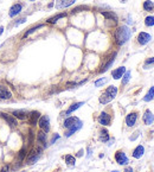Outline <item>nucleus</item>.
I'll return each instance as SVG.
<instances>
[{"mask_svg": "<svg viewBox=\"0 0 154 172\" xmlns=\"http://www.w3.org/2000/svg\"><path fill=\"white\" fill-rule=\"evenodd\" d=\"M114 38L116 44L121 47L123 44H126L128 42V39L130 38V29L126 25H122V26H119L114 32Z\"/></svg>", "mask_w": 154, "mask_h": 172, "instance_id": "f257e3e1", "label": "nucleus"}, {"mask_svg": "<svg viewBox=\"0 0 154 172\" xmlns=\"http://www.w3.org/2000/svg\"><path fill=\"white\" fill-rule=\"evenodd\" d=\"M42 147H34L31 150V152L27 154L26 157V164L27 165H32L34 164L38 159L40 158V154H42Z\"/></svg>", "mask_w": 154, "mask_h": 172, "instance_id": "f03ea898", "label": "nucleus"}, {"mask_svg": "<svg viewBox=\"0 0 154 172\" xmlns=\"http://www.w3.org/2000/svg\"><path fill=\"white\" fill-rule=\"evenodd\" d=\"M63 126H64V128L70 129V128H73V127L82 126V121H81L78 118H76V116H70V118H67V119L64 120Z\"/></svg>", "mask_w": 154, "mask_h": 172, "instance_id": "7ed1b4c3", "label": "nucleus"}, {"mask_svg": "<svg viewBox=\"0 0 154 172\" xmlns=\"http://www.w3.org/2000/svg\"><path fill=\"white\" fill-rule=\"evenodd\" d=\"M38 125H39V128L43 132H49L50 131V119H49V116L47 115L40 116L39 120H38Z\"/></svg>", "mask_w": 154, "mask_h": 172, "instance_id": "20e7f679", "label": "nucleus"}, {"mask_svg": "<svg viewBox=\"0 0 154 172\" xmlns=\"http://www.w3.org/2000/svg\"><path fill=\"white\" fill-rule=\"evenodd\" d=\"M0 116L6 121L7 125H10L11 127H17L18 126V121L13 115H10L8 113H0Z\"/></svg>", "mask_w": 154, "mask_h": 172, "instance_id": "39448f33", "label": "nucleus"}, {"mask_svg": "<svg viewBox=\"0 0 154 172\" xmlns=\"http://www.w3.org/2000/svg\"><path fill=\"white\" fill-rule=\"evenodd\" d=\"M115 160H116V163L119 164V165H126L128 164V158L127 156H126V153L123 152V151H116L115 153Z\"/></svg>", "mask_w": 154, "mask_h": 172, "instance_id": "423d86ee", "label": "nucleus"}, {"mask_svg": "<svg viewBox=\"0 0 154 172\" xmlns=\"http://www.w3.org/2000/svg\"><path fill=\"white\" fill-rule=\"evenodd\" d=\"M99 122L102 126H109L110 122H112V115L106 112V111H103L100 114V116H99Z\"/></svg>", "mask_w": 154, "mask_h": 172, "instance_id": "0eeeda50", "label": "nucleus"}, {"mask_svg": "<svg viewBox=\"0 0 154 172\" xmlns=\"http://www.w3.org/2000/svg\"><path fill=\"white\" fill-rule=\"evenodd\" d=\"M12 97V93L8 89V87L0 84V99L1 100H8Z\"/></svg>", "mask_w": 154, "mask_h": 172, "instance_id": "6e6552de", "label": "nucleus"}, {"mask_svg": "<svg viewBox=\"0 0 154 172\" xmlns=\"http://www.w3.org/2000/svg\"><path fill=\"white\" fill-rule=\"evenodd\" d=\"M138 112H130L126 116V124L128 127H133L136 124V120H138Z\"/></svg>", "mask_w": 154, "mask_h": 172, "instance_id": "1a4fd4ad", "label": "nucleus"}, {"mask_svg": "<svg viewBox=\"0 0 154 172\" xmlns=\"http://www.w3.org/2000/svg\"><path fill=\"white\" fill-rule=\"evenodd\" d=\"M40 118V113L38 111H33V112L30 113V115H29V122H30V125L31 126H36L37 125V122H38V120Z\"/></svg>", "mask_w": 154, "mask_h": 172, "instance_id": "9d476101", "label": "nucleus"}, {"mask_svg": "<svg viewBox=\"0 0 154 172\" xmlns=\"http://www.w3.org/2000/svg\"><path fill=\"white\" fill-rule=\"evenodd\" d=\"M151 39H152V37L147 32H140L139 36H138V42H139V44H141V45H146Z\"/></svg>", "mask_w": 154, "mask_h": 172, "instance_id": "9b49d317", "label": "nucleus"}, {"mask_svg": "<svg viewBox=\"0 0 154 172\" xmlns=\"http://www.w3.org/2000/svg\"><path fill=\"white\" fill-rule=\"evenodd\" d=\"M75 1L76 0H57V2H56V7L60 10V8H65V7H69L71 6V5H74Z\"/></svg>", "mask_w": 154, "mask_h": 172, "instance_id": "f8f14e48", "label": "nucleus"}, {"mask_svg": "<svg viewBox=\"0 0 154 172\" xmlns=\"http://www.w3.org/2000/svg\"><path fill=\"white\" fill-rule=\"evenodd\" d=\"M12 115H13L15 119L19 120H26L29 118V113L26 111H23V109H19V111H13L12 112Z\"/></svg>", "mask_w": 154, "mask_h": 172, "instance_id": "ddd939ff", "label": "nucleus"}, {"mask_svg": "<svg viewBox=\"0 0 154 172\" xmlns=\"http://www.w3.org/2000/svg\"><path fill=\"white\" fill-rule=\"evenodd\" d=\"M154 121V115L153 113L151 112L149 109H147L146 112H145V114H143V122H145V125H152Z\"/></svg>", "mask_w": 154, "mask_h": 172, "instance_id": "4468645a", "label": "nucleus"}, {"mask_svg": "<svg viewBox=\"0 0 154 172\" xmlns=\"http://www.w3.org/2000/svg\"><path fill=\"white\" fill-rule=\"evenodd\" d=\"M125 73H126V68H125V66H120V68L113 70L112 76H113V79H120L121 77L125 75Z\"/></svg>", "mask_w": 154, "mask_h": 172, "instance_id": "2eb2a0df", "label": "nucleus"}, {"mask_svg": "<svg viewBox=\"0 0 154 172\" xmlns=\"http://www.w3.org/2000/svg\"><path fill=\"white\" fill-rule=\"evenodd\" d=\"M21 10H23V5L21 4H14L13 6L11 7V10H10V17L11 18L15 17L17 14H19L21 12Z\"/></svg>", "mask_w": 154, "mask_h": 172, "instance_id": "dca6fc26", "label": "nucleus"}, {"mask_svg": "<svg viewBox=\"0 0 154 172\" xmlns=\"http://www.w3.org/2000/svg\"><path fill=\"white\" fill-rule=\"evenodd\" d=\"M115 56H116V53H113V55H112V57H110V58H109V60L102 66V68L100 69V73H104V71H107L108 69L112 66V64L115 62Z\"/></svg>", "mask_w": 154, "mask_h": 172, "instance_id": "f3484780", "label": "nucleus"}, {"mask_svg": "<svg viewBox=\"0 0 154 172\" xmlns=\"http://www.w3.org/2000/svg\"><path fill=\"white\" fill-rule=\"evenodd\" d=\"M37 141H38L39 144H42L44 147H46V133L43 132V131L40 129L39 132L37 133Z\"/></svg>", "mask_w": 154, "mask_h": 172, "instance_id": "a211bd4d", "label": "nucleus"}, {"mask_svg": "<svg viewBox=\"0 0 154 172\" xmlns=\"http://www.w3.org/2000/svg\"><path fill=\"white\" fill-rule=\"evenodd\" d=\"M143 153H145V148H143V146L139 145L136 148H135L134 151H133V157H134L135 159H139L143 156Z\"/></svg>", "mask_w": 154, "mask_h": 172, "instance_id": "6ab92c4d", "label": "nucleus"}, {"mask_svg": "<svg viewBox=\"0 0 154 172\" xmlns=\"http://www.w3.org/2000/svg\"><path fill=\"white\" fill-rule=\"evenodd\" d=\"M101 14H102V16H103L107 20H113L114 23L117 21V16H116L114 12H106V11H102Z\"/></svg>", "mask_w": 154, "mask_h": 172, "instance_id": "aec40b11", "label": "nucleus"}, {"mask_svg": "<svg viewBox=\"0 0 154 172\" xmlns=\"http://www.w3.org/2000/svg\"><path fill=\"white\" fill-rule=\"evenodd\" d=\"M104 93L108 94L112 99H114L115 96H116V94H117V88H116L115 86H109L107 89L104 90Z\"/></svg>", "mask_w": 154, "mask_h": 172, "instance_id": "412c9836", "label": "nucleus"}, {"mask_svg": "<svg viewBox=\"0 0 154 172\" xmlns=\"http://www.w3.org/2000/svg\"><path fill=\"white\" fill-rule=\"evenodd\" d=\"M64 17H67V13H58L56 14V16H54V17H51V18H49L47 19V23L49 24H55V23H57L59 19H62V18H64Z\"/></svg>", "mask_w": 154, "mask_h": 172, "instance_id": "4be33fe9", "label": "nucleus"}, {"mask_svg": "<svg viewBox=\"0 0 154 172\" xmlns=\"http://www.w3.org/2000/svg\"><path fill=\"white\" fill-rule=\"evenodd\" d=\"M100 140L103 143H107L109 140V132H108L106 128H102L100 131Z\"/></svg>", "mask_w": 154, "mask_h": 172, "instance_id": "5701e85b", "label": "nucleus"}, {"mask_svg": "<svg viewBox=\"0 0 154 172\" xmlns=\"http://www.w3.org/2000/svg\"><path fill=\"white\" fill-rule=\"evenodd\" d=\"M143 10H145V11H148V12L154 11V2L153 1H151V0H146V1L143 2Z\"/></svg>", "mask_w": 154, "mask_h": 172, "instance_id": "b1692460", "label": "nucleus"}, {"mask_svg": "<svg viewBox=\"0 0 154 172\" xmlns=\"http://www.w3.org/2000/svg\"><path fill=\"white\" fill-rule=\"evenodd\" d=\"M64 160H65L67 165H69V166H74L75 163H76V158H75L74 156H71V154H67V156L64 157Z\"/></svg>", "mask_w": 154, "mask_h": 172, "instance_id": "393cba45", "label": "nucleus"}, {"mask_svg": "<svg viewBox=\"0 0 154 172\" xmlns=\"http://www.w3.org/2000/svg\"><path fill=\"white\" fill-rule=\"evenodd\" d=\"M83 105H84V102H76V103H74V105H71V106H70V108L68 109L65 114H67V115H69L70 113H73L74 111L78 109V108H80L81 106H83Z\"/></svg>", "mask_w": 154, "mask_h": 172, "instance_id": "a878e982", "label": "nucleus"}, {"mask_svg": "<svg viewBox=\"0 0 154 172\" xmlns=\"http://www.w3.org/2000/svg\"><path fill=\"white\" fill-rule=\"evenodd\" d=\"M26 157H27V150L25 147H23L19 152H18V160L19 161H24V159L26 158Z\"/></svg>", "mask_w": 154, "mask_h": 172, "instance_id": "bb28decb", "label": "nucleus"}, {"mask_svg": "<svg viewBox=\"0 0 154 172\" xmlns=\"http://www.w3.org/2000/svg\"><path fill=\"white\" fill-rule=\"evenodd\" d=\"M112 97L108 95V94H106V93H103L102 95L100 96V102L101 103H103V105H106V103H109L110 101H112Z\"/></svg>", "mask_w": 154, "mask_h": 172, "instance_id": "cd10ccee", "label": "nucleus"}, {"mask_svg": "<svg viewBox=\"0 0 154 172\" xmlns=\"http://www.w3.org/2000/svg\"><path fill=\"white\" fill-rule=\"evenodd\" d=\"M153 97H154V87H151V89H149V90H148V93L146 94V96L143 97V101L148 102V101L153 100Z\"/></svg>", "mask_w": 154, "mask_h": 172, "instance_id": "c85d7f7f", "label": "nucleus"}, {"mask_svg": "<svg viewBox=\"0 0 154 172\" xmlns=\"http://www.w3.org/2000/svg\"><path fill=\"white\" fill-rule=\"evenodd\" d=\"M130 79V71H126L125 75L122 76V82H121V86H126Z\"/></svg>", "mask_w": 154, "mask_h": 172, "instance_id": "c756f323", "label": "nucleus"}, {"mask_svg": "<svg viewBox=\"0 0 154 172\" xmlns=\"http://www.w3.org/2000/svg\"><path fill=\"white\" fill-rule=\"evenodd\" d=\"M40 27H43V25H42V24H39V25H36L34 27H31V29H30L29 31H26V32L24 33V38L29 37V36H30L31 33H33L34 31H37V30H38V29H40Z\"/></svg>", "mask_w": 154, "mask_h": 172, "instance_id": "7c9ffc66", "label": "nucleus"}, {"mask_svg": "<svg viewBox=\"0 0 154 172\" xmlns=\"http://www.w3.org/2000/svg\"><path fill=\"white\" fill-rule=\"evenodd\" d=\"M145 24H146V26H153L154 25V16L146 17V19H145Z\"/></svg>", "mask_w": 154, "mask_h": 172, "instance_id": "2f4dec72", "label": "nucleus"}, {"mask_svg": "<svg viewBox=\"0 0 154 172\" xmlns=\"http://www.w3.org/2000/svg\"><path fill=\"white\" fill-rule=\"evenodd\" d=\"M108 79H97L96 82H95V87H101V86H103L106 82H107Z\"/></svg>", "mask_w": 154, "mask_h": 172, "instance_id": "473e14b6", "label": "nucleus"}, {"mask_svg": "<svg viewBox=\"0 0 154 172\" xmlns=\"http://www.w3.org/2000/svg\"><path fill=\"white\" fill-rule=\"evenodd\" d=\"M82 10H88V6H78L73 10V13H76V12H80Z\"/></svg>", "mask_w": 154, "mask_h": 172, "instance_id": "72a5a7b5", "label": "nucleus"}, {"mask_svg": "<svg viewBox=\"0 0 154 172\" xmlns=\"http://www.w3.org/2000/svg\"><path fill=\"white\" fill-rule=\"evenodd\" d=\"M25 21H26V18H20V19L18 20V21H17L14 25H19V24H21V23H25Z\"/></svg>", "mask_w": 154, "mask_h": 172, "instance_id": "f704fd0d", "label": "nucleus"}, {"mask_svg": "<svg viewBox=\"0 0 154 172\" xmlns=\"http://www.w3.org/2000/svg\"><path fill=\"white\" fill-rule=\"evenodd\" d=\"M0 172H10V166L8 165L4 166V167H2V170H1Z\"/></svg>", "mask_w": 154, "mask_h": 172, "instance_id": "c9c22d12", "label": "nucleus"}, {"mask_svg": "<svg viewBox=\"0 0 154 172\" xmlns=\"http://www.w3.org/2000/svg\"><path fill=\"white\" fill-rule=\"evenodd\" d=\"M147 64H154V57H152V58H149V60L146 61V66Z\"/></svg>", "mask_w": 154, "mask_h": 172, "instance_id": "e433bc0d", "label": "nucleus"}, {"mask_svg": "<svg viewBox=\"0 0 154 172\" xmlns=\"http://www.w3.org/2000/svg\"><path fill=\"white\" fill-rule=\"evenodd\" d=\"M58 138H59V135H58V134H55V135H54V138L51 139V144H54L55 141H56V140L58 139Z\"/></svg>", "mask_w": 154, "mask_h": 172, "instance_id": "4c0bfd02", "label": "nucleus"}, {"mask_svg": "<svg viewBox=\"0 0 154 172\" xmlns=\"http://www.w3.org/2000/svg\"><path fill=\"white\" fill-rule=\"evenodd\" d=\"M138 135H139V131H136V132L134 133V137H130V140H135L138 138Z\"/></svg>", "mask_w": 154, "mask_h": 172, "instance_id": "58836bf2", "label": "nucleus"}, {"mask_svg": "<svg viewBox=\"0 0 154 172\" xmlns=\"http://www.w3.org/2000/svg\"><path fill=\"white\" fill-rule=\"evenodd\" d=\"M123 172H133V169H132V167L129 166V167H126V169H125V171H123Z\"/></svg>", "mask_w": 154, "mask_h": 172, "instance_id": "ea45409f", "label": "nucleus"}, {"mask_svg": "<svg viewBox=\"0 0 154 172\" xmlns=\"http://www.w3.org/2000/svg\"><path fill=\"white\" fill-rule=\"evenodd\" d=\"M82 156H83V150L78 151V153H77V157H82Z\"/></svg>", "mask_w": 154, "mask_h": 172, "instance_id": "a19ab883", "label": "nucleus"}, {"mask_svg": "<svg viewBox=\"0 0 154 172\" xmlns=\"http://www.w3.org/2000/svg\"><path fill=\"white\" fill-rule=\"evenodd\" d=\"M4 32V27L2 26H0V36H1V33Z\"/></svg>", "mask_w": 154, "mask_h": 172, "instance_id": "79ce46f5", "label": "nucleus"}, {"mask_svg": "<svg viewBox=\"0 0 154 172\" xmlns=\"http://www.w3.org/2000/svg\"><path fill=\"white\" fill-rule=\"evenodd\" d=\"M112 172H119V171H112Z\"/></svg>", "mask_w": 154, "mask_h": 172, "instance_id": "37998d69", "label": "nucleus"}, {"mask_svg": "<svg viewBox=\"0 0 154 172\" xmlns=\"http://www.w3.org/2000/svg\"><path fill=\"white\" fill-rule=\"evenodd\" d=\"M30 1H34V0H30Z\"/></svg>", "mask_w": 154, "mask_h": 172, "instance_id": "c03bdc74", "label": "nucleus"}, {"mask_svg": "<svg viewBox=\"0 0 154 172\" xmlns=\"http://www.w3.org/2000/svg\"><path fill=\"white\" fill-rule=\"evenodd\" d=\"M21 172H26V171H21Z\"/></svg>", "mask_w": 154, "mask_h": 172, "instance_id": "a18cd8bd", "label": "nucleus"}]
</instances>
